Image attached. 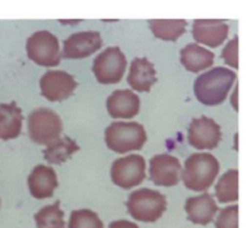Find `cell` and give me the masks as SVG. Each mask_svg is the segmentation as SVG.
<instances>
[{
	"mask_svg": "<svg viewBox=\"0 0 250 228\" xmlns=\"http://www.w3.org/2000/svg\"><path fill=\"white\" fill-rule=\"evenodd\" d=\"M220 171L218 160L211 154H192L182 170V179L188 189L193 192L208 190Z\"/></svg>",
	"mask_w": 250,
	"mask_h": 228,
	"instance_id": "cell-2",
	"label": "cell"
},
{
	"mask_svg": "<svg viewBox=\"0 0 250 228\" xmlns=\"http://www.w3.org/2000/svg\"><path fill=\"white\" fill-rule=\"evenodd\" d=\"M57 176L51 167L37 166L28 176V187L35 199H47L57 187Z\"/></svg>",
	"mask_w": 250,
	"mask_h": 228,
	"instance_id": "cell-16",
	"label": "cell"
},
{
	"mask_svg": "<svg viewBox=\"0 0 250 228\" xmlns=\"http://www.w3.org/2000/svg\"><path fill=\"white\" fill-rule=\"evenodd\" d=\"M217 228H239V207H227L224 208L217 221H215Z\"/></svg>",
	"mask_w": 250,
	"mask_h": 228,
	"instance_id": "cell-25",
	"label": "cell"
},
{
	"mask_svg": "<svg viewBox=\"0 0 250 228\" xmlns=\"http://www.w3.org/2000/svg\"><path fill=\"white\" fill-rule=\"evenodd\" d=\"M78 86L72 75L63 70H48L40 79V89L42 97L48 101H63L69 98Z\"/></svg>",
	"mask_w": 250,
	"mask_h": 228,
	"instance_id": "cell-10",
	"label": "cell"
},
{
	"mask_svg": "<svg viewBox=\"0 0 250 228\" xmlns=\"http://www.w3.org/2000/svg\"><path fill=\"white\" fill-rule=\"evenodd\" d=\"M214 59H215V56L212 51L204 48L202 45H199L196 42L188 44L180 51L182 64L189 72H193V73H198V72H202L204 69L211 67L214 64Z\"/></svg>",
	"mask_w": 250,
	"mask_h": 228,
	"instance_id": "cell-18",
	"label": "cell"
},
{
	"mask_svg": "<svg viewBox=\"0 0 250 228\" xmlns=\"http://www.w3.org/2000/svg\"><path fill=\"white\" fill-rule=\"evenodd\" d=\"M188 22L185 19H151L149 28L152 34L164 41H176L186 31Z\"/></svg>",
	"mask_w": 250,
	"mask_h": 228,
	"instance_id": "cell-21",
	"label": "cell"
},
{
	"mask_svg": "<svg viewBox=\"0 0 250 228\" xmlns=\"http://www.w3.org/2000/svg\"><path fill=\"white\" fill-rule=\"evenodd\" d=\"M141 100L130 89H117L107 98V111L113 119H132L139 113Z\"/></svg>",
	"mask_w": 250,
	"mask_h": 228,
	"instance_id": "cell-14",
	"label": "cell"
},
{
	"mask_svg": "<svg viewBox=\"0 0 250 228\" xmlns=\"http://www.w3.org/2000/svg\"><path fill=\"white\" fill-rule=\"evenodd\" d=\"M230 32V26L223 19H196L193 22V37L208 47L221 45Z\"/></svg>",
	"mask_w": 250,
	"mask_h": 228,
	"instance_id": "cell-13",
	"label": "cell"
},
{
	"mask_svg": "<svg viewBox=\"0 0 250 228\" xmlns=\"http://www.w3.org/2000/svg\"><path fill=\"white\" fill-rule=\"evenodd\" d=\"M101 45H103V38L100 32L97 31L75 32L64 40L63 57L64 59H83L98 51Z\"/></svg>",
	"mask_w": 250,
	"mask_h": 228,
	"instance_id": "cell-12",
	"label": "cell"
},
{
	"mask_svg": "<svg viewBox=\"0 0 250 228\" xmlns=\"http://www.w3.org/2000/svg\"><path fill=\"white\" fill-rule=\"evenodd\" d=\"M22 110L15 104H0V139L10 141L21 135Z\"/></svg>",
	"mask_w": 250,
	"mask_h": 228,
	"instance_id": "cell-19",
	"label": "cell"
},
{
	"mask_svg": "<svg viewBox=\"0 0 250 228\" xmlns=\"http://www.w3.org/2000/svg\"><path fill=\"white\" fill-rule=\"evenodd\" d=\"M239 37H234L223 50V59L233 67H239V54H237Z\"/></svg>",
	"mask_w": 250,
	"mask_h": 228,
	"instance_id": "cell-26",
	"label": "cell"
},
{
	"mask_svg": "<svg viewBox=\"0 0 250 228\" xmlns=\"http://www.w3.org/2000/svg\"><path fill=\"white\" fill-rule=\"evenodd\" d=\"M146 139L144 126L136 122H113L105 129V144L117 154L141 149Z\"/></svg>",
	"mask_w": 250,
	"mask_h": 228,
	"instance_id": "cell-3",
	"label": "cell"
},
{
	"mask_svg": "<svg viewBox=\"0 0 250 228\" xmlns=\"http://www.w3.org/2000/svg\"><path fill=\"white\" fill-rule=\"evenodd\" d=\"M182 176L180 161L170 154H160L151 158L149 177L157 186L171 187L176 186Z\"/></svg>",
	"mask_w": 250,
	"mask_h": 228,
	"instance_id": "cell-11",
	"label": "cell"
},
{
	"mask_svg": "<svg viewBox=\"0 0 250 228\" xmlns=\"http://www.w3.org/2000/svg\"><path fill=\"white\" fill-rule=\"evenodd\" d=\"M146 177V164L141 155L119 158L111 166V180L122 189H132Z\"/></svg>",
	"mask_w": 250,
	"mask_h": 228,
	"instance_id": "cell-8",
	"label": "cell"
},
{
	"mask_svg": "<svg viewBox=\"0 0 250 228\" xmlns=\"http://www.w3.org/2000/svg\"><path fill=\"white\" fill-rule=\"evenodd\" d=\"M188 141L193 148L214 149L221 141V127L211 117H196L189 124Z\"/></svg>",
	"mask_w": 250,
	"mask_h": 228,
	"instance_id": "cell-9",
	"label": "cell"
},
{
	"mask_svg": "<svg viewBox=\"0 0 250 228\" xmlns=\"http://www.w3.org/2000/svg\"><path fill=\"white\" fill-rule=\"evenodd\" d=\"M63 122L60 116L45 107L35 108L28 117L29 138L40 145H48L62 135Z\"/></svg>",
	"mask_w": 250,
	"mask_h": 228,
	"instance_id": "cell-5",
	"label": "cell"
},
{
	"mask_svg": "<svg viewBox=\"0 0 250 228\" xmlns=\"http://www.w3.org/2000/svg\"><path fill=\"white\" fill-rule=\"evenodd\" d=\"M127 82L132 89L139 92H148L157 82V72L154 64L145 57L135 59L129 69Z\"/></svg>",
	"mask_w": 250,
	"mask_h": 228,
	"instance_id": "cell-17",
	"label": "cell"
},
{
	"mask_svg": "<svg viewBox=\"0 0 250 228\" xmlns=\"http://www.w3.org/2000/svg\"><path fill=\"white\" fill-rule=\"evenodd\" d=\"M126 66L127 60L123 51L119 47H108L95 57L92 63V72L100 83L110 85L120 82Z\"/></svg>",
	"mask_w": 250,
	"mask_h": 228,
	"instance_id": "cell-7",
	"label": "cell"
},
{
	"mask_svg": "<svg viewBox=\"0 0 250 228\" xmlns=\"http://www.w3.org/2000/svg\"><path fill=\"white\" fill-rule=\"evenodd\" d=\"M79 149L78 144L69 136H59L44 149V158L50 164H62L67 161Z\"/></svg>",
	"mask_w": 250,
	"mask_h": 228,
	"instance_id": "cell-20",
	"label": "cell"
},
{
	"mask_svg": "<svg viewBox=\"0 0 250 228\" xmlns=\"http://www.w3.org/2000/svg\"><path fill=\"white\" fill-rule=\"evenodd\" d=\"M127 212L133 220L144 223L158 221L167 208V199L163 193L152 189H139L129 195L126 201Z\"/></svg>",
	"mask_w": 250,
	"mask_h": 228,
	"instance_id": "cell-4",
	"label": "cell"
},
{
	"mask_svg": "<svg viewBox=\"0 0 250 228\" xmlns=\"http://www.w3.org/2000/svg\"><path fill=\"white\" fill-rule=\"evenodd\" d=\"M28 57L40 66H57L60 63V44L56 35L48 31H37L26 40Z\"/></svg>",
	"mask_w": 250,
	"mask_h": 228,
	"instance_id": "cell-6",
	"label": "cell"
},
{
	"mask_svg": "<svg viewBox=\"0 0 250 228\" xmlns=\"http://www.w3.org/2000/svg\"><path fill=\"white\" fill-rule=\"evenodd\" d=\"M185 209L189 221L198 226H208L214 221L218 207L211 195L204 193L195 198H189L185 204Z\"/></svg>",
	"mask_w": 250,
	"mask_h": 228,
	"instance_id": "cell-15",
	"label": "cell"
},
{
	"mask_svg": "<svg viewBox=\"0 0 250 228\" xmlns=\"http://www.w3.org/2000/svg\"><path fill=\"white\" fill-rule=\"evenodd\" d=\"M34 218L37 228H64V214L59 202L41 208Z\"/></svg>",
	"mask_w": 250,
	"mask_h": 228,
	"instance_id": "cell-23",
	"label": "cell"
},
{
	"mask_svg": "<svg viewBox=\"0 0 250 228\" xmlns=\"http://www.w3.org/2000/svg\"><path fill=\"white\" fill-rule=\"evenodd\" d=\"M108 228H139L135 223L132 221H126V220H120V221H114L110 224Z\"/></svg>",
	"mask_w": 250,
	"mask_h": 228,
	"instance_id": "cell-27",
	"label": "cell"
},
{
	"mask_svg": "<svg viewBox=\"0 0 250 228\" xmlns=\"http://www.w3.org/2000/svg\"><path fill=\"white\" fill-rule=\"evenodd\" d=\"M215 195L223 204L236 202L239 199V171L236 168H231L221 176L215 186Z\"/></svg>",
	"mask_w": 250,
	"mask_h": 228,
	"instance_id": "cell-22",
	"label": "cell"
},
{
	"mask_svg": "<svg viewBox=\"0 0 250 228\" xmlns=\"http://www.w3.org/2000/svg\"><path fill=\"white\" fill-rule=\"evenodd\" d=\"M234 81L236 73L233 70L214 67L196 78L193 86L195 95L205 105H218L227 98Z\"/></svg>",
	"mask_w": 250,
	"mask_h": 228,
	"instance_id": "cell-1",
	"label": "cell"
},
{
	"mask_svg": "<svg viewBox=\"0 0 250 228\" xmlns=\"http://www.w3.org/2000/svg\"><path fill=\"white\" fill-rule=\"evenodd\" d=\"M69 228H104V224L94 211L78 209L70 214Z\"/></svg>",
	"mask_w": 250,
	"mask_h": 228,
	"instance_id": "cell-24",
	"label": "cell"
}]
</instances>
